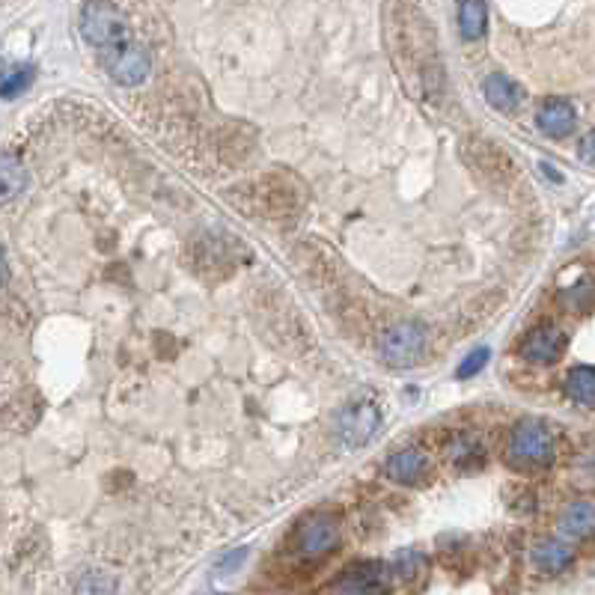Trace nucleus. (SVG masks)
Returning <instances> with one entry per match:
<instances>
[{"label": "nucleus", "instance_id": "1", "mask_svg": "<svg viewBox=\"0 0 595 595\" xmlns=\"http://www.w3.org/2000/svg\"><path fill=\"white\" fill-rule=\"evenodd\" d=\"M81 36L99 48L102 54L105 51H114L119 45L131 42V33H128V21L122 15V9L114 6L111 0H90L84 3L81 9Z\"/></svg>", "mask_w": 595, "mask_h": 595}, {"label": "nucleus", "instance_id": "2", "mask_svg": "<svg viewBox=\"0 0 595 595\" xmlns=\"http://www.w3.org/2000/svg\"><path fill=\"white\" fill-rule=\"evenodd\" d=\"M554 453V432L542 420H521L509 435V462L515 468H548L554 462Z\"/></svg>", "mask_w": 595, "mask_h": 595}, {"label": "nucleus", "instance_id": "3", "mask_svg": "<svg viewBox=\"0 0 595 595\" xmlns=\"http://www.w3.org/2000/svg\"><path fill=\"white\" fill-rule=\"evenodd\" d=\"M378 352H381V360L393 369L417 366L426 352V328L417 322H396L393 328L381 334Z\"/></svg>", "mask_w": 595, "mask_h": 595}, {"label": "nucleus", "instance_id": "4", "mask_svg": "<svg viewBox=\"0 0 595 595\" xmlns=\"http://www.w3.org/2000/svg\"><path fill=\"white\" fill-rule=\"evenodd\" d=\"M378 426H381V411L369 399H355L337 414V435L349 450H357L366 441H372Z\"/></svg>", "mask_w": 595, "mask_h": 595}, {"label": "nucleus", "instance_id": "5", "mask_svg": "<svg viewBox=\"0 0 595 595\" xmlns=\"http://www.w3.org/2000/svg\"><path fill=\"white\" fill-rule=\"evenodd\" d=\"M102 60H105L108 75L117 81L119 87H137L149 78V54L134 39L119 45L114 51H105Z\"/></svg>", "mask_w": 595, "mask_h": 595}, {"label": "nucleus", "instance_id": "6", "mask_svg": "<svg viewBox=\"0 0 595 595\" xmlns=\"http://www.w3.org/2000/svg\"><path fill=\"white\" fill-rule=\"evenodd\" d=\"M337 542H340V524L331 515H313V518H307L298 527V536H295L298 554L301 557H310V560L331 554L337 548Z\"/></svg>", "mask_w": 595, "mask_h": 595}, {"label": "nucleus", "instance_id": "7", "mask_svg": "<svg viewBox=\"0 0 595 595\" xmlns=\"http://www.w3.org/2000/svg\"><path fill=\"white\" fill-rule=\"evenodd\" d=\"M521 352H524L527 360L542 363V366L557 363V360L563 357V352H566V334H563L557 325H542V328H536V331L524 340Z\"/></svg>", "mask_w": 595, "mask_h": 595}, {"label": "nucleus", "instance_id": "8", "mask_svg": "<svg viewBox=\"0 0 595 595\" xmlns=\"http://www.w3.org/2000/svg\"><path fill=\"white\" fill-rule=\"evenodd\" d=\"M536 125H539V131L548 134V137H569V134L578 128V114H575L572 102L551 96V99H545V102L539 105Z\"/></svg>", "mask_w": 595, "mask_h": 595}, {"label": "nucleus", "instance_id": "9", "mask_svg": "<svg viewBox=\"0 0 595 595\" xmlns=\"http://www.w3.org/2000/svg\"><path fill=\"white\" fill-rule=\"evenodd\" d=\"M530 557H533V566L542 575H560V572H566L575 563V548L563 536L560 539H539L533 545Z\"/></svg>", "mask_w": 595, "mask_h": 595}, {"label": "nucleus", "instance_id": "10", "mask_svg": "<svg viewBox=\"0 0 595 595\" xmlns=\"http://www.w3.org/2000/svg\"><path fill=\"white\" fill-rule=\"evenodd\" d=\"M560 536L566 542H584L595 536V500H575L560 515Z\"/></svg>", "mask_w": 595, "mask_h": 595}, {"label": "nucleus", "instance_id": "11", "mask_svg": "<svg viewBox=\"0 0 595 595\" xmlns=\"http://www.w3.org/2000/svg\"><path fill=\"white\" fill-rule=\"evenodd\" d=\"M384 471H387V476H390L393 482H399V485H417L423 476L429 474V459H426L423 450L408 447V450L393 453V456L387 459Z\"/></svg>", "mask_w": 595, "mask_h": 595}, {"label": "nucleus", "instance_id": "12", "mask_svg": "<svg viewBox=\"0 0 595 595\" xmlns=\"http://www.w3.org/2000/svg\"><path fill=\"white\" fill-rule=\"evenodd\" d=\"M482 93H485L488 105H491L494 111H500V114H512V111L521 105V87H518L512 78L500 75V72H494V75L485 78Z\"/></svg>", "mask_w": 595, "mask_h": 595}, {"label": "nucleus", "instance_id": "13", "mask_svg": "<svg viewBox=\"0 0 595 595\" xmlns=\"http://www.w3.org/2000/svg\"><path fill=\"white\" fill-rule=\"evenodd\" d=\"M566 396L584 408H595V366H575L566 375Z\"/></svg>", "mask_w": 595, "mask_h": 595}, {"label": "nucleus", "instance_id": "14", "mask_svg": "<svg viewBox=\"0 0 595 595\" xmlns=\"http://www.w3.org/2000/svg\"><path fill=\"white\" fill-rule=\"evenodd\" d=\"M24 188H27V170H24V164L15 161V158H9V155H0V203L15 200Z\"/></svg>", "mask_w": 595, "mask_h": 595}, {"label": "nucleus", "instance_id": "15", "mask_svg": "<svg viewBox=\"0 0 595 595\" xmlns=\"http://www.w3.org/2000/svg\"><path fill=\"white\" fill-rule=\"evenodd\" d=\"M485 24H488V9L482 0H462L459 6V30L468 42L479 39L485 33Z\"/></svg>", "mask_w": 595, "mask_h": 595}, {"label": "nucleus", "instance_id": "16", "mask_svg": "<svg viewBox=\"0 0 595 595\" xmlns=\"http://www.w3.org/2000/svg\"><path fill=\"white\" fill-rule=\"evenodd\" d=\"M75 595H117V578L108 572H87L81 575Z\"/></svg>", "mask_w": 595, "mask_h": 595}, {"label": "nucleus", "instance_id": "17", "mask_svg": "<svg viewBox=\"0 0 595 595\" xmlns=\"http://www.w3.org/2000/svg\"><path fill=\"white\" fill-rule=\"evenodd\" d=\"M30 84H33V69H30V66H21V69L9 72V75L0 81V99H15V96H21Z\"/></svg>", "mask_w": 595, "mask_h": 595}, {"label": "nucleus", "instance_id": "18", "mask_svg": "<svg viewBox=\"0 0 595 595\" xmlns=\"http://www.w3.org/2000/svg\"><path fill=\"white\" fill-rule=\"evenodd\" d=\"M488 360H491V352L482 346V349H474L471 355L462 357V363L456 366V375L459 378H474V375H479L485 366H488Z\"/></svg>", "mask_w": 595, "mask_h": 595}, {"label": "nucleus", "instance_id": "19", "mask_svg": "<svg viewBox=\"0 0 595 595\" xmlns=\"http://www.w3.org/2000/svg\"><path fill=\"white\" fill-rule=\"evenodd\" d=\"M337 595H378V584L372 575H349L337 587Z\"/></svg>", "mask_w": 595, "mask_h": 595}, {"label": "nucleus", "instance_id": "20", "mask_svg": "<svg viewBox=\"0 0 595 595\" xmlns=\"http://www.w3.org/2000/svg\"><path fill=\"white\" fill-rule=\"evenodd\" d=\"M578 155H581V161H587V164H593L595 167V128L581 137V143H578Z\"/></svg>", "mask_w": 595, "mask_h": 595}, {"label": "nucleus", "instance_id": "21", "mask_svg": "<svg viewBox=\"0 0 595 595\" xmlns=\"http://www.w3.org/2000/svg\"><path fill=\"white\" fill-rule=\"evenodd\" d=\"M6 280V262H3V253H0V283Z\"/></svg>", "mask_w": 595, "mask_h": 595}]
</instances>
